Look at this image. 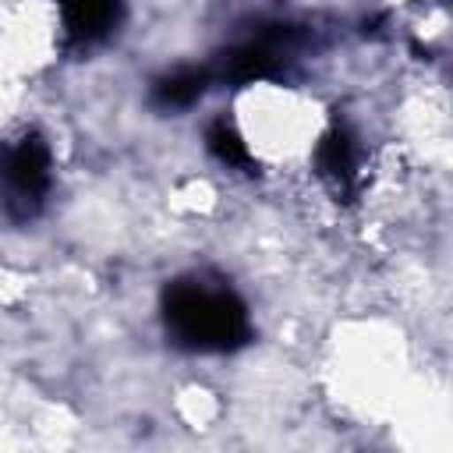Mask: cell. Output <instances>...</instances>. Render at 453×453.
I'll list each match as a JSON object with an SVG mask.
<instances>
[{"label": "cell", "mask_w": 453, "mask_h": 453, "mask_svg": "<svg viewBox=\"0 0 453 453\" xmlns=\"http://www.w3.org/2000/svg\"><path fill=\"white\" fill-rule=\"evenodd\" d=\"M64 11V32L78 46L103 42L120 21V0H57Z\"/></svg>", "instance_id": "cell-3"}, {"label": "cell", "mask_w": 453, "mask_h": 453, "mask_svg": "<svg viewBox=\"0 0 453 453\" xmlns=\"http://www.w3.org/2000/svg\"><path fill=\"white\" fill-rule=\"evenodd\" d=\"M163 319L170 340L188 350H237L251 336L244 301L205 276L173 280L163 290Z\"/></svg>", "instance_id": "cell-1"}, {"label": "cell", "mask_w": 453, "mask_h": 453, "mask_svg": "<svg viewBox=\"0 0 453 453\" xmlns=\"http://www.w3.org/2000/svg\"><path fill=\"white\" fill-rule=\"evenodd\" d=\"M319 173L326 180H333L336 191H350L354 188V180H357V145L343 127H336L329 138H322V145H319Z\"/></svg>", "instance_id": "cell-4"}, {"label": "cell", "mask_w": 453, "mask_h": 453, "mask_svg": "<svg viewBox=\"0 0 453 453\" xmlns=\"http://www.w3.org/2000/svg\"><path fill=\"white\" fill-rule=\"evenodd\" d=\"M209 81H212V71H205V67H180V71L159 78L156 88H152V96H156L159 106L177 110V106H191L205 92Z\"/></svg>", "instance_id": "cell-5"}, {"label": "cell", "mask_w": 453, "mask_h": 453, "mask_svg": "<svg viewBox=\"0 0 453 453\" xmlns=\"http://www.w3.org/2000/svg\"><path fill=\"white\" fill-rule=\"evenodd\" d=\"M50 191V149L39 134H25L0 149V198L18 219L32 216Z\"/></svg>", "instance_id": "cell-2"}, {"label": "cell", "mask_w": 453, "mask_h": 453, "mask_svg": "<svg viewBox=\"0 0 453 453\" xmlns=\"http://www.w3.org/2000/svg\"><path fill=\"white\" fill-rule=\"evenodd\" d=\"M205 142H209V152H212L223 166H234V170H248V166H251V152H248V145L241 142V134H237L226 120H216V124L209 127Z\"/></svg>", "instance_id": "cell-6"}]
</instances>
